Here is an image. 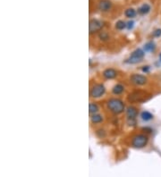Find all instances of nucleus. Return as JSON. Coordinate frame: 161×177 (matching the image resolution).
<instances>
[{
    "instance_id": "1",
    "label": "nucleus",
    "mask_w": 161,
    "mask_h": 177,
    "mask_svg": "<svg viewBox=\"0 0 161 177\" xmlns=\"http://www.w3.org/2000/svg\"><path fill=\"white\" fill-rule=\"evenodd\" d=\"M106 105H107V107H109V109L112 113L117 114L123 113L124 110H125V105H124V103L120 99H117V98H111V99H109V101H107Z\"/></svg>"
},
{
    "instance_id": "2",
    "label": "nucleus",
    "mask_w": 161,
    "mask_h": 177,
    "mask_svg": "<svg viewBox=\"0 0 161 177\" xmlns=\"http://www.w3.org/2000/svg\"><path fill=\"white\" fill-rule=\"evenodd\" d=\"M149 142V137L145 134H138L135 135L132 140V146L136 149L144 148Z\"/></svg>"
},
{
    "instance_id": "3",
    "label": "nucleus",
    "mask_w": 161,
    "mask_h": 177,
    "mask_svg": "<svg viewBox=\"0 0 161 177\" xmlns=\"http://www.w3.org/2000/svg\"><path fill=\"white\" fill-rule=\"evenodd\" d=\"M144 55H145L144 51L141 48H138L132 53V55L126 60V63H128V64H137V63H139L142 60L143 57H144Z\"/></svg>"
},
{
    "instance_id": "4",
    "label": "nucleus",
    "mask_w": 161,
    "mask_h": 177,
    "mask_svg": "<svg viewBox=\"0 0 161 177\" xmlns=\"http://www.w3.org/2000/svg\"><path fill=\"white\" fill-rule=\"evenodd\" d=\"M105 91H106V89H105L104 85H102V84H95L90 90V96L92 98H100L101 96H103Z\"/></svg>"
},
{
    "instance_id": "5",
    "label": "nucleus",
    "mask_w": 161,
    "mask_h": 177,
    "mask_svg": "<svg viewBox=\"0 0 161 177\" xmlns=\"http://www.w3.org/2000/svg\"><path fill=\"white\" fill-rule=\"evenodd\" d=\"M130 81L134 85L142 86L147 83L148 79H147V77H145L144 75H141V74H133L130 77Z\"/></svg>"
},
{
    "instance_id": "6",
    "label": "nucleus",
    "mask_w": 161,
    "mask_h": 177,
    "mask_svg": "<svg viewBox=\"0 0 161 177\" xmlns=\"http://www.w3.org/2000/svg\"><path fill=\"white\" fill-rule=\"evenodd\" d=\"M103 27V23L99 20L97 19H92L90 21V24H89V31L90 33H95L98 31L101 30V28Z\"/></svg>"
},
{
    "instance_id": "7",
    "label": "nucleus",
    "mask_w": 161,
    "mask_h": 177,
    "mask_svg": "<svg viewBox=\"0 0 161 177\" xmlns=\"http://www.w3.org/2000/svg\"><path fill=\"white\" fill-rule=\"evenodd\" d=\"M145 98V93L142 91H134L128 96V100L130 102H139Z\"/></svg>"
},
{
    "instance_id": "8",
    "label": "nucleus",
    "mask_w": 161,
    "mask_h": 177,
    "mask_svg": "<svg viewBox=\"0 0 161 177\" xmlns=\"http://www.w3.org/2000/svg\"><path fill=\"white\" fill-rule=\"evenodd\" d=\"M98 7L102 12H109L112 8V3L109 0H100Z\"/></svg>"
},
{
    "instance_id": "9",
    "label": "nucleus",
    "mask_w": 161,
    "mask_h": 177,
    "mask_svg": "<svg viewBox=\"0 0 161 177\" xmlns=\"http://www.w3.org/2000/svg\"><path fill=\"white\" fill-rule=\"evenodd\" d=\"M103 76L106 79H114L117 76V72L113 69V68H109V69H106L103 72Z\"/></svg>"
},
{
    "instance_id": "10",
    "label": "nucleus",
    "mask_w": 161,
    "mask_h": 177,
    "mask_svg": "<svg viewBox=\"0 0 161 177\" xmlns=\"http://www.w3.org/2000/svg\"><path fill=\"white\" fill-rule=\"evenodd\" d=\"M126 114H127V117L128 119H131V120H133L135 119V117L137 116V109L133 106H129L127 108V111H126Z\"/></svg>"
},
{
    "instance_id": "11",
    "label": "nucleus",
    "mask_w": 161,
    "mask_h": 177,
    "mask_svg": "<svg viewBox=\"0 0 161 177\" xmlns=\"http://www.w3.org/2000/svg\"><path fill=\"white\" fill-rule=\"evenodd\" d=\"M150 10H151V7H150V6L149 4H143L138 8V13L140 15H144L149 14L150 12Z\"/></svg>"
},
{
    "instance_id": "12",
    "label": "nucleus",
    "mask_w": 161,
    "mask_h": 177,
    "mask_svg": "<svg viewBox=\"0 0 161 177\" xmlns=\"http://www.w3.org/2000/svg\"><path fill=\"white\" fill-rule=\"evenodd\" d=\"M124 90H125V87H124L123 85H121V84H117V85L113 88L112 92H113V94H115V95H120V94H122V93L124 92Z\"/></svg>"
},
{
    "instance_id": "13",
    "label": "nucleus",
    "mask_w": 161,
    "mask_h": 177,
    "mask_svg": "<svg viewBox=\"0 0 161 177\" xmlns=\"http://www.w3.org/2000/svg\"><path fill=\"white\" fill-rule=\"evenodd\" d=\"M141 117L143 121H149V120L153 119V114L148 111H143L141 114Z\"/></svg>"
},
{
    "instance_id": "14",
    "label": "nucleus",
    "mask_w": 161,
    "mask_h": 177,
    "mask_svg": "<svg viewBox=\"0 0 161 177\" xmlns=\"http://www.w3.org/2000/svg\"><path fill=\"white\" fill-rule=\"evenodd\" d=\"M103 120V118L100 114H93V115L91 116V122L92 124H98V123H101Z\"/></svg>"
},
{
    "instance_id": "15",
    "label": "nucleus",
    "mask_w": 161,
    "mask_h": 177,
    "mask_svg": "<svg viewBox=\"0 0 161 177\" xmlns=\"http://www.w3.org/2000/svg\"><path fill=\"white\" fill-rule=\"evenodd\" d=\"M125 16L128 17V18H133V17L136 15V11H135L133 8H128V9L125 10Z\"/></svg>"
},
{
    "instance_id": "16",
    "label": "nucleus",
    "mask_w": 161,
    "mask_h": 177,
    "mask_svg": "<svg viewBox=\"0 0 161 177\" xmlns=\"http://www.w3.org/2000/svg\"><path fill=\"white\" fill-rule=\"evenodd\" d=\"M154 49H155V44L153 42H148L144 45V50L145 51L150 52V51H153Z\"/></svg>"
},
{
    "instance_id": "17",
    "label": "nucleus",
    "mask_w": 161,
    "mask_h": 177,
    "mask_svg": "<svg viewBox=\"0 0 161 177\" xmlns=\"http://www.w3.org/2000/svg\"><path fill=\"white\" fill-rule=\"evenodd\" d=\"M89 109H90V114H96L98 111V106L95 103H90V106H89Z\"/></svg>"
},
{
    "instance_id": "18",
    "label": "nucleus",
    "mask_w": 161,
    "mask_h": 177,
    "mask_svg": "<svg viewBox=\"0 0 161 177\" xmlns=\"http://www.w3.org/2000/svg\"><path fill=\"white\" fill-rule=\"evenodd\" d=\"M127 26V24L124 22V21H118L117 23H116V28L117 29V30H124L125 27Z\"/></svg>"
},
{
    "instance_id": "19",
    "label": "nucleus",
    "mask_w": 161,
    "mask_h": 177,
    "mask_svg": "<svg viewBox=\"0 0 161 177\" xmlns=\"http://www.w3.org/2000/svg\"><path fill=\"white\" fill-rule=\"evenodd\" d=\"M99 38H100L101 40H106V39H109V34H107L106 32H105V31H102V32L99 34Z\"/></svg>"
},
{
    "instance_id": "20",
    "label": "nucleus",
    "mask_w": 161,
    "mask_h": 177,
    "mask_svg": "<svg viewBox=\"0 0 161 177\" xmlns=\"http://www.w3.org/2000/svg\"><path fill=\"white\" fill-rule=\"evenodd\" d=\"M153 36L155 38H159L161 36V29H157L153 31Z\"/></svg>"
},
{
    "instance_id": "21",
    "label": "nucleus",
    "mask_w": 161,
    "mask_h": 177,
    "mask_svg": "<svg viewBox=\"0 0 161 177\" xmlns=\"http://www.w3.org/2000/svg\"><path fill=\"white\" fill-rule=\"evenodd\" d=\"M133 22H129L128 23H127V27H128V29H132L133 28Z\"/></svg>"
},
{
    "instance_id": "22",
    "label": "nucleus",
    "mask_w": 161,
    "mask_h": 177,
    "mask_svg": "<svg viewBox=\"0 0 161 177\" xmlns=\"http://www.w3.org/2000/svg\"><path fill=\"white\" fill-rule=\"evenodd\" d=\"M159 59H160V61H161V53H160V55H159Z\"/></svg>"
}]
</instances>
